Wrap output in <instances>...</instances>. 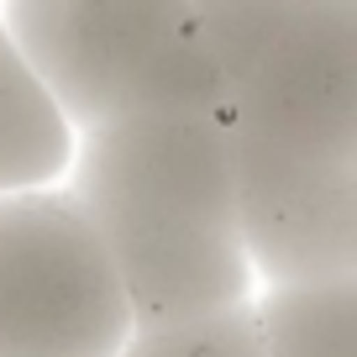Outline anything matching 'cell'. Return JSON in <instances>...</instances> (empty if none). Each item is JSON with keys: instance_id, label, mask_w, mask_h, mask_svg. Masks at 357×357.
<instances>
[{"instance_id": "3", "label": "cell", "mask_w": 357, "mask_h": 357, "mask_svg": "<svg viewBox=\"0 0 357 357\" xmlns=\"http://www.w3.org/2000/svg\"><path fill=\"white\" fill-rule=\"evenodd\" d=\"M0 16L74 137L147 116H226L200 0H11Z\"/></svg>"}, {"instance_id": "7", "label": "cell", "mask_w": 357, "mask_h": 357, "mask_svg": "<svg viewBox=\"0 0 357 357\" xmlns=\"http://www.w3.org/2000/svg\"><path fill=\"white\" fill-rule=\"evenodd\" d=\"M116 357H268L257 300L174 326H137Z\"/></svg>"}, {"instance_id": "1", "label": "cell", "mask_w": 357, "mask_h": 357, "mask_svg": "<svg viewBox=\"0 0 357 357\" xmlns=\"http://www.w3.org/2000/svg\"><path fill=\"white\" fill-rule=\"evenodd\" d=\"M63 190L100 231L132 326H174L257 300L221 111L147 116L79 137Z\"/></svg>"}, {"instance_id": "6", "label": "cell", "mask_w": 357, "mask_h": 357, "mask_svg": "<svg viewBox=\"0 0 357 357\" xmlns=\"http://www.w3.org/2000/svg\"><path fill=\"white\" fill-rule=\"evenodd\" d=\"M268 357H357V273L257 294Z\"/></svg>"}, {"instance_id": "2", "label": "cell", "mask_w": 357, "mask_h": 357, "mask_svg": "<svg viewBox=\"0 0 357 357\" xmlns=\"http://www.w3.org/2000/svg\"><path fill=\"white\" fill-rule=\"evenodd\" d=\"M236 190L357 174V0H200Z\"/></svg>"}, {"instance_id": "4", "label": "cell", "mask_w": 357, "mask_h": 357, "mask_svg": "<svg viewBox=\"0 0 357 357\" xmlns=\"http://www.w3.org/2000/svg\"><path fill=\"white\" fill-rule=\"evenodd\" d=\"M132 331L116 263L74 195H0V357H116Z\"/></svg>"}, {"instance_id": "5", "label": "cell", "mask_w": 357, "mask_h": 357, "mask_svg": "<svg viewBox=\"0 0 357 357\" xmlns=\"http://www.w3.org/2000/svg\"><path fill=\"white\" fill-rule=\"evenodd\" d=\"M74 142L79 137L47 100L43 79L32 74L26 53L16 47L11 26L0 16V195L63 184L74 163Z\"/></svg>"}]
</instances>
